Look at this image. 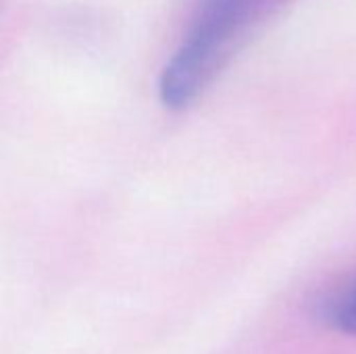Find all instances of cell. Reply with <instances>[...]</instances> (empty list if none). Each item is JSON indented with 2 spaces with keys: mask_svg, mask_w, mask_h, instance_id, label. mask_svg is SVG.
<instances>
[{
  "mask_svg": "<svg viewBox=\"0 0 356 354\" xmlns=\"http://www.w3.org/2000/svg\"><path fill=\"white\" fill-rule=\"evenodd\" d=\"M330 319L338 332L346 336H356V284L330 309Z\"/></svg>",
  "mask_w": 356,
  "mask_h": 354,
  "instance_id": "1",
  "label": "cell"
}]
</instances>
